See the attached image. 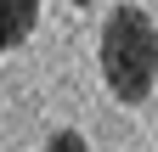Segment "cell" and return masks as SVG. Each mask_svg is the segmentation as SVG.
I'll use <instances>...</instances> for the list:
<instances>
[{"label":"cell","mask_w":158,"mask_h":152,"mask_svg":"<svg viewBox=\"0 0 158 152\" xmlns=\"http://www.w3.org/2000/svg\"><path fill=\"white\" fill-rule=\"evenodd\" d=\"M45 152H90V141L79 135V130H56V135L45 141Z\"/></svg>","instance_id":"3957f363"},{"label":"cell","mask_w":158,"mask_h":152,"mask_svg":"<svg viewBox=\"0 0 158 152\" xmlns=\"http://www.w3.org/2000/svg\"><path fill=\"white\" fill-rule=\"evenodd\" d=\"M40 23V0H0V51H17Z\"/></svg>","instance_id":"7a4b0ae2"},{"label":"cell","mask_w":158,"mask_h":152,"mask_svg":"<svg viewBox=\"0 0 158 152\" xmlns=\"http://www.w3.org/2000/svg\"><path fill=\"white\" fill-rule=\"evenodd\" d=\"M73 6H90V0H73Z\"/></svg>","instance_id":"277c9868"},{"label":"cell","mask_w":158,"mask_h":152,"mask_svg":"<svg viewBox=\"0 0 158 152\" xmlns=\"http://www.w3.org/2000/svg\"><path fill=\"white\" fill-rule=\"evenodd\" d=\"M102 79L118 102H147L158 79V28L141 6H118L102 23Z\"/></svg>","instance_id":"6da1fadb"}]
</instances>
